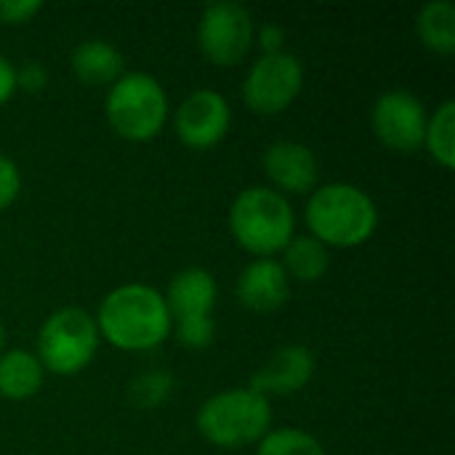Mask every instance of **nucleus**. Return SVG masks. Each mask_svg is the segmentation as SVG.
Segmentation results:
<instances>
[{"mask_svg":"<svg viewBox=\"0 0 455 455\" xmlns=\"http://www.w3.org/2000/svg\"><path fill=\"white\" fill-rule=\"evenodd\" d=\"M93 320L101 341L120 352H152L173 333L165 296L147 283H125L109 291Z\"/></svg>","mask_w":455,"mask_h":455,"instance_id":"obj_1","label":"nucleus"},{"mask_svg":"<svg viewBox=\"0 0 455 455\" xmlns=\"http://www.w3.org/2000/svg\"><path fill=\"white\" fill-rule=\"evenodd\" d=\"M307 229L315 240L331 248H360L379 229V208L373 197L347 181H331L309 192Z\"/></svg>","mask_w":455,"mask_h":455,"instance_id":"obj_2","label":"nucleus"},{"mask_svg":"<svg viewBox=\"0 0 455 455\" xmlns=\"http://www.w3.org/2000/svg\"><path fill=\"white\" fill-rule=\"evenodd\" d=\"M229 232L245 253L275 259L296 237L293 205L272 187H248L232 200Z\"/></svg>","mask_w":455,"mask_h":455,"instance_id":"obj_3","label":"nucleus"},{"mask_svg":"<svg viewBox=\"0 0 455 455\" xmlns=\"http://www.w3.org/2000/svg\"><path fill=\"white\" fill-rule=\"evenodd\" d=\"M195 424L205 443L237 451L256 445L272 429V405L256 389L235 387L208 397L200 405Z\"/></svg>","mask_w":455,"mask_h":455,"instance_id":"obj_4","label":"nucleus"},{"mask_svg":"<svg viewBox=\"0 0 455 455\" xmlns=\"http://www.w3.org/2000/svg\"><path fill=\"white\" fill-rule=\"evenodd\" d=\"M104 115L109 128L125 141H152L171 117L163 83L147 72H123L107 91Z\"/></svg>","mask_w":455,"mask_h":455,"instance_id":"obj_5","label":"nucleus"},{"mask_svg":"<svg viewBox=\"0 0 455 455\" xmlns=\"http://www.w3.org/2000/svg\"><path fill=\"white\" fill-rule=\"evenodd\" d=\"M99 344L101 336L93 315L80 307H61L43 320L35 355L45 371L56 376H77L93 363Z\"/></svg>","mask_w":455,"mask_h":455,"instance_id":"obj_6","label":"nucleus"},{"mask_svg":"<svg viewBox=\"0 0 455 455\" xmlns=\"http://www.w3.org/2000/svg\"><path fill=\"white\" fill-rule=\"evenodd\" d=\"M304 91V64L291 51L259 56L245 80H243V101L251 112L272 117L285 112Z\"/></svg>","mask_w":455,"mask_h":455,"instance_id":"obj_7","label":"nucleus"},{"mask_svg":"<svg viewBox=\"0 0 455 455\" xmlns=\"http://www.w3.org/2000/svg\"><path fill=\"white\" fill-rule=\"evenodd\" d=\"M256 24L245 5L221 0L205 5L197 24V45L203 56L216 67L240 64L253 48Z\"/></svg>","mask_w":455,"mask_h":455,"instance_id":"obj_8","label":"nucleus"},{"mask_svg":"<svg viewBox=\"0 0 455 455\" xmlns=\"http://www.w3.org/2000/svg\"><path fill=\"white\" fill-rule=\"evenodd\" d=\"M427 104L405 88H392L381 93L371 109V128L376 139L400 155H413L424 149V133H427Z\"/></svg>","mask_w":455,"mask_h":455,"instance_id":"obj_9","label":"nucleus"},{"mask_svg":"<svg viewBox=\"0 0 455 455\" xmlns=\"http://www.w3.org/2000/svg\"><path fill=\"white\" fill-rule=\"evenodd\" d=\"M232 125V107L227 96L213 88L192 91L173 115V131L187 149H213L224 141Z\"/></svg>","mask_w":455,"mask_h":455,"instance_id":"obj_10","label":"nucleus"},{"mask_svg":"<svg viewBox=\"0 0 455 455\" xmlns=\"http://www.w3.org/2000/svg\"><path fill=\"white\" fill-rule=\"evenodd\" d=\"M264 173L269 179V187L280 195H307L317 189L320 179V163L317 155L301 144V141H275L264 149L261 157Z\"/></svg>","mask_w":455,"mask_h":455,"instance_id":"obj_11","label":"nucleus"},{"mask_svg":"<svg viewBox=\"0 0 455 455\" xmlns=\"http://www.w3.org/2000/svg\"><path fill=\"white\" fill-rule=\"evenodd\" d=\"M317 371V360L312 355V349L301 347V344H288L275 349L261 368L253 373L251 379V389H256L259 395H264L269 400V395L285 397V395H296L304 387H309V381L315 379Z\"/></svg>","mask_w":455,"mask_h":455,"instance_id":"obj_12","label":"nucleus"},{"mask_svg":"<svg viewBox=\"0 0 455 455\" xmlns=\"http://www.w3.org/2000/svg\"><path fill=\"white\" fill-rule=\"evenodd\" d=\"M235 296L245 309L256 315H269L285 307L291 296V280L277 259H253L240 272Z\"/></svg>","mask_w":455,"mask_h":455,"instance_id":"obj_13","label":"nucleus"},{"mask_svg":"<svg viewBox=\"0 0 455 455\" xmlns=\"http://www.w3.org/2000/svg\"><path fill=\"white\" fill-rule=\"evenodd\" d=\"M163 296H165L173 323L184 320V317L213 315L216 301H219V283L208 269L189 267V269H181L179 275H173V280Z\"/></svg>","mask_w":455,"mask_h":455,"instance_id":"obj_14","label":"nucleus"},{"mask_svg":"<svg viewBox=\"0 0 455 455\" xmlns=\"http://www.w3.org/2000/svg\"><path fill=\"white\" fill-rule=\"evenodd\" d=\"M69 67L85 85H112L125 72V59L112 43L91 37L72 48Z\"/></svg>","mask_w":455,"mask_h":455,"instance_id":"obj_15","label":"nucleus"},{"mask_svg":"<svg viewBox=\"0 0 455 455\" xmlns=\"http://www.w3.org/2000/svg\"><path fill=\"white\" fill-rule=\"evenodd\" d=\"M45 368L40 365L35 352L8 349L0 355V397L11 403H21L35 397L43 389Z\"/></svg>","mask_w":455,"mask_h":455,"instance_id":"obj_16","label":"nucleus"},{"mask_svg":"<svg viewBox=\"0 0 455 455\" xmlns=\"http://www.w3.org/2000/svg\"><path fill=\"white\" fill-rule=\"evenodd\" d=\"M280 264H283L288 280L317 283L325 277V272L331 267V251L320 240H315L312 235H296L285 245Z\"/></svg>","mask_w":455,"mask_h":455,"instance_id":"obj_17","label":"nucleus"},{"mask_svg":"<svg viewBox=\"0 0 455 455\" xmlns=\"http://www.w3.org/2000/svg\"><path fill=\"white\" fill-rule=\"evenodd\" d=\"M416 32L427 51L437 56L455 53V5L451 0L427 3L416 16Z\"/></svg>","mask_w":455,"mask_h":455,"instance_id":"obj_18","label":"nucleus"},{"mask_svg":"<svg viewBox=\"0 0 455 455\" xmlns=\"http://www.w3.org/2000/svg\"><path fill=\"white\" fill-rule=\"evenodd\" d=\"M424 149L429 152V157L451 171L455 165V101L445 99L435 115H429L427 120V133H424Z\"/></svg>","mask_w":455,"mask_h":455,"instance_id":"obj_19","label":"nucleus"},{"mask_svg":"<svg viewBox=\"0 0 455 455\" xmlns=\"http://www.w3.org/2000/svg\"><path fill=\"white\" fill-rule=\"evenodd\" d=\"M256 455H325V451L315 435L296 427H283L269 429L256 443Z\"/></svg>","mask_w":455,"mask_h":455,"instance_id":"obj_20","label":"nucleus"},{"mask_svg":"<svg viewBox=\"0 0 455 455\" xmlns=\"http://www.w3.org/2000/svg\"><path fill=\"white\" fill-rule=\"evenodd\" d=\"M173 395V376L165 371H147L139 373L128 387V400L141 411L163 408Z\"/></svg>","mask_w":455,"mask_h":455,"instance_id":"obj_21","label":"nucleus"},{"mask_svg":"<svg viewBox=\"0 0 455 455\" xmlns=\"http://www.w3.org/2000/svg\"><path fill=\"white\" fill-rule=\"evenodd\" d=\"M176 328V336H179V344L187 347V349H208L216 339V320L213 315H200V317H184V320H176L173 323Z\"/></svg>","mask_w":455,"mask_h":455,"instance_id":"obj_22","label":"nucleus"},{"mask_svg":"<svg viewBox=\"0 0 455 455\" xmlns=\"http://www.w3.org/2000/svg\"><path fill=\"white\" fill-rule=\"evenodd\" d=\"M19 195H21V171L8 155H0V211L11 208Z\"/></svg>","mask_w":455,"mask_h":455,"instance_id":"obj_23","label":"nucleus"},{"mask_svg":"<svg viewBox=\"0 0 455 455\" xmlns=\"http://www.w3.org/2000/svg\"><path fill=\"white\" fill-rule=\"evenodd\" d=\"M43 11L40 0H0V24H27Z\"/></svg>","mask_w":455,"mask_h":455,"instance_id":"obj_24","label":"nucleus"},{"mask_svg":"<svg viewBox=\"0 0 455 455\" xmlns=\"http://www.w3.org/2000/svg\"><path fill=\"white\" fill-rule=\"evenodd\" d=\"M48 83V69L40 61H24L16 67V91L24 93H40Z\"/></svg>","mask_w":455,"mask_h":455,"instance_id":"obj_25","label":"nucleus"},{"mask_svg":"<svg viewBox=\"0 0 455 455\" xmlns=\"http://www.w3.org/2000/svg\"><path fill=\"white\" fill-rule=\"evenodd\" d=\"M253 45L261 48V56H272V53H283L285 51V29L275 21L264 24L256 29L253 35Z\"/></svg>","mask_w":455,"mask_h":455,"instance_id":"obj_26","label":"nucleus"},{"mask_svg":"<svg viewBox=\"0 0 455 455\" xmlns=\"http://www.w3.org/2000/svg\"><path fill=\"white\" fill-rule=\"evenodd\" d=\"M16 96V64L0 53V107Z\"/></svg>","mask_w":455,"mask_h":455,"instance_id":"obj_27","label":"nucleus"},{"mask_svg":"<svg viewBox=\"0 0 455 455\" xmlns=\"http://www.w3.org/2000/svg\"><path fill=\"white\" fill-rule=\"evenodd\" d=\"M3 347H5V325H3V320H0V355L5 352Z\"/></svg>","mask_w":455,"mask_h":455,"instance_id":"obj_28","label":"nucleus"}]
</instances>
